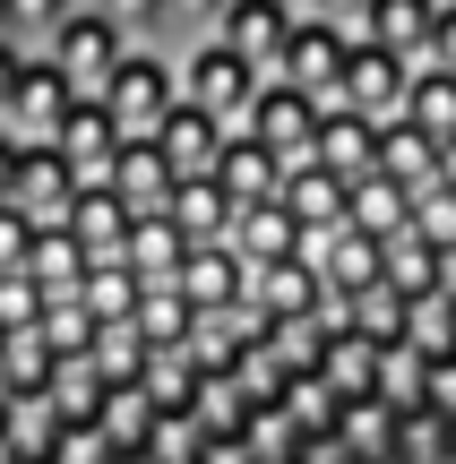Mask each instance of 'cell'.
<instances>
[{
  "label": "cell",
  "mask_w": 456,
  "mask_h": 464,
  "mask_svg": "<svg viewBox=\"0 0 456 464\" xmlns=\"http://www.w3.org/2000/svg\"><path fill=\"white\" fill-rule=\"evenodd\" d=\"M69 198H78V164H69L61 147H26V155H17V189H9V207H17L34 232L69 224Z\"/></svg>",
  "instance_id": "obj_10"
},
{
  "label": "cell",
  "mask_w": 456,
  "mask_h": 464,
  "mask_svg": "<svg viewBox=\"0 0 456 464\" xmlns=\"http://www.w3.org/2000/svg\"><path fill=\"white\" fill-rule=\"evenodd\" d=\"M17 155H26V138L0 130V207H9V189H17Z\"/></svg>",
  "instance_id": "obj_31"
},
{
  "label": "cell",
  "mask_w": 456,
  "mask_h": 464,
  "mask_svg": "<svg viewBox=\"0 0 456 464\" xmlns=\"http://www.w3.org/2000/svg\"><path fill=\"white\" fill-rule=\"evenodd\" d=\"M233 189H224V181H172V207H164V216L172 224H181V241L189 249H199V241H224V232H233Z\"/></svg>",
  "instance_id": "obj_20"
},
{
  "label": "cell",
  "mask_w": 456,
  "mask_h": 464,
  "mask_svg": "<svg viewBox=\"0 0 456 464\" xmlns=\"http://www.w3.org/2000/svg\"><path fill=\"white\" fill-rule=\"evenodd\" d=\"M344 52H354V34H344V26H327V17H293V34H285V61H276V78H293L302 95H319V103H336Z\"/></svg>",
  "instance_id": "obj_9"
},
{
  "label": "cell",
  "mask_w": 456,
  "mask_h": 464,
  "mask_svg": "<svg viewBox=\"0 0 456 464\" xmlns=\"http://www.w3.org/2000/svg\"><path fill=\"white\" fill-rule=\"evenodd\" d=\"M52 147L78 164V181H103V172H112V155H121V121L103 112V95H78V103H69V121L52 130Z\"/></svg>",
  "instance_id": "obj_13"
},
{
  "label": "cell",
  "mask_w": 456,
  "mask_h": 464,
  "mask_svg": "<svg viewBox=\"0 0 456 464\" xmlns=\"http://www.w3.org/2000/svg\"><path fill=\"white\" fill-rule=\"evenodd\" d=\"M362 34H371V44H388L396 61L422 69L431 44H440V0H371V9H362Z\"/></svg>",
  "instance_id": "obj_14"
},
{
  "label": "cell",
  "mask_w": 456,
  "mask_h": 464,
  "mask_svg": "<svg viewBox=\"0 0 456 464\" xmlns=\"http://www.w3.org/2000/svg\"><path fill=\"white\" fill-rule=\"evenodd\" d=\"M34 52H44V61L61 69L69 86H78V95H103V78H112V61L130 52V34H121L112 17L95 9V0H78V9H69V17H61V26H52Z\"/></svg>",
  "instance_id": "obj_3"
},
{
  "label": "cell",
  "mask_w": 456,
  "mask_h": 464,
  "mask_svg": "<svg viewBox=\"0 0 456 464\" xmlns=\"http://www.w3.org/2000/svg\"><path fill=\"white\" fill-rule=\"evenodd\" d=\"M413 232H422L431 249H456V189L448 181H431L422 198H413Z\"/></svg>",
  "instance_id": "obj_25"
},
{
  "label": "cell",
  "mask_w": 456,
  "mask_h": 464,
  "mask_svg": "<svg viewBox=\"0 0 456 464\" xmlns=\"http://www.w3.org/2000/svg\"><path fill=\"white\" fill-rule=\"evenodd\" d=\"M172 69H181V95L199 103V112H216L224 130H241V121H250V95H258V69L241 61L233 44H216V34H189V44L172 52Z\"/></svg>",
  "instance_id": "obj_2"
},
{
  "label": "cell",
  "mask_w": 456,
  "mask_h": 464,
  "mask_svg": "<svg viewBox=\"0 0 456 464\" xmlns=\"http://www.w3.org/2000/svg\"><path fill=\"white\" fill-rule=\"evenodd\" d=\"M69 9H78V0H9V44H26V52H34Z\"/></svg>",
  "instance_id": "obj_26"
},
{
  "label": "cell",
  "mask_w": 456,
  "mask_h": 464,
  "mask_svg": "<svg viewBox=\"0 0 456 464\" xmlns=\"http://www.w3.org/2000/svg\"><path fill=\"white\" fill-rule=\"evenodd\" d=\"M371 172H388L405 198H422V189L440 181V138H431L422 121H379V164Z\"/></svg>",
  "instance_id": "obj_15"
},
{
  "label": "cell",
  "mask_w": 456,
  "mask_h": 464,
  "mask_svg": "<svg viewBox=\"0 0 456 464\" xmlns=\"http://www.w3.org/2000/svg\"><path fill=\"white\" fill-rule=\"evenodd\" d=\"M302 164H327L336 181H362V172L379 164V121H362L354 103H327V112H319V138H310Z\"/></svg>",
  "instance_id": "obj_12"
},
{
  "label": "cell",
  "mask_w": 456,
  "mask_h": 464,
  "mask_svg": "<svg viewBox=\"0 0 456 464\" xmlns=\"http://www.w3.org/2000/svg\"><path fill=\"white\" fill-rule=\"evenodd\" d=\"M69 103H78V86H69L44 52H26V69H17V86H9V103H0V130L26 138V147H52V130L69 121Z\"/></svg>",
  "instance_id": "obj_5"
},
{
  "label": "cell",
  "mask_w": 456,
  "mask_h": 464,
  "mask_svg": "<svg viewBox=\"0 0 456 464\" xmlns=\"http://www.w3.org/2000/svg\"><path fill=\"white\" fill-rule=\"evenodd\" d=\"M0 44H9V0H0Z\"/></svg>",
  "instance_id": "obj_34"
},
{
  "label": "cell",
  "mask_w": 456,
  "mask_h": 464,
  "mask_svg": "<svg viewBox=\"0 0 456 464\" xmlns=\"http://www.w3.org/2000/svg\"><path fill=\"white\" fill-rule=\"evenodd\" d=\"M293 0H224V17L207 34H216V44H233L241 61L258 69V78H276V61H285V34H293Z\"/></svg>",
  "instance_id": "obj_7"
},
{
  "label": "cell",
  "mask_w": 456,
  "mask_h": 464,
  "mask_svg": "<svg viewBox=\"0 0 456 464\" xmlns=\"http://www.w3.org/2000/svg\"><path fill=\"white\" fill-rule=\"evenodd\" d=\"M26 276L44 284V301H52V293H78V284H86V241H78L69 224L34 232V241H26Z\"/></svg>",
  "instance_id": "obj_22"
},
{
  "label": "cell",
  "mask_w": 456,
  "mask_h": 464,
  "mask_svg": "<svg viewBox=\"0 0 456 464\" xmlns=\"http://www.w3.org/2000/svg\"><path fill=\"white\" fill-rule=\"evenodd\" d=\"M224 138H233V130H224L216 112H199L189 95L172 103L164 121H155V147H164L172 181H216V172H224Z\"/></svg>",
  "instance_id": "obj_8"
},
{
  "label": "cell",
  "mask_w": 456,
  "mask_h": 464,
  "mask_svg": "<svg viewBox=\"0 0 456 464\" xmlns=\"http://www.w3.org/2000/svg\"><path fill=\"white\" fill-rule=\"evenodd\" d=\"M189 293V310H233V301H250V266H241V249L233 241H199V249H181V276H172Z\"/></svg>",
  "instance_id": "obj_11"
},
{
  "label": "cell",
  "mask_w": 456,
  "mask_h": 464,
  "mask_svg": "<svg viewBox=\"0 0 456 464\" xmlns=\"http://www.w3.org/2000/svg\"><path fill=\"white\" fill-rule=\"evenodd\" d=\"M181 103V69H172L164 44H130L103 78V112L121 121V138H155V121Z\"/></svg>",
  "instance_id": "obj_1"
},
{
  "label": "cell",
  "mask_w": 456,
  "mask_h": 464,
  "mask_svg": "<svg viewBox=\"0 0 456 464\" xmlns=\"http://www.w3.org/2000/svg\"><path fill=\"white\" fill-rule=\"evenodd\" d=\"M440 181L456 189V138H440Z\"/></svg>",
  "instance_id": "obj_33"
},
{
  "label": "cell",
  "mask_w": 456,
  "mask_h": 464,
  "mask_svg": "<svg viewBox=\"0 0 456 464\" xmlns=\"http://www.w3.org/2000/svg\"><path fill=\"white\" fill-rule=\"evenodd\" d=\"M344 224L371 232V241H396V232H413V198L388 181V172H362V181L344 189Z\"/></svg>",
  "instance_id": "obj_19"
},
{
  "label": "cell",
  "mask_w": 456,
  "mask_h": 464,
  "mask_svg": "<svg viewBox=\"0 0 456 464\" xmlns=\"http://www.w3.org/2000/svg\"><path fill=\"white\" fill-rule=\"evenodd\" d=\"M17 69H26V44H0V103H9V86H17Z\"/></svg>",
  "instance_id": "obj_32"
},
{
  "label": "cell",
  "mask_w": 456,
  "mask_h": 464,
  "mask_svg": "<svg viewBox=\"0 0 456 464\" xmlns=\"http://www.w3.org/2000/svg\"><path fill=\"white\" fill-rule=\"evenodd\" d=\"M431 61L456 69V0H440V44H431Z\"/></svg>",
  "instance_id": "obj_30"
},
{
  "label": "cell",
  "mask_w": 456,
  "mask_h": 464,
  "mask_svg": "<svg viewBox=\"0 0 456 464\" xmlns=\"http://www.w3.org/2000/svg\"><path fill=\"white\" fill-rule=\"evenodd\" d=\"M181 249H189V241H181V224H172L164 207H155V216H130V241H121V258H130L147 284H155V276H181Z\"/></svg>",
  "instance_id": "obj_23"
},
{
  "label": "cell",
  "mask_w": 456,
  "mask_h": 464,
  "mask_svg": "<svg viewBox=\"0 0 456 464\" xmlns=\"http://www.w3.org/2000/svg\"><path fill=\"white\" fill-rule=\"evenodd\" d=\"M319 112H327V103H319V95H302L293 78H258L250 121H241V130H250V138H267V147L285 155V172H293V164L310 155V138H319Z\"/></svg>",
  "instance_id": "obj_6"
},
{
  "label": "cell",
  "mask_w": 456,
  "mask_h": 464,
  "mask_svg": "<svg viewBox=\"0 0 456 464\" xmlns=\"http://www.w3.org/2000/svg\"><path fill=\"white\" fill-rule=\"evenodd\" d=\"M344 189L354 181H336L327 164H293L285 172V216L302 232H327V224H344Z\"/></svg>",
  "instance_id": "obj_21"
},
{
  "label": "cell",
  "mask_w": 456,
  "mask_h": 464,
  "mask_svg": "<svg viewBox=\"0 0 456 464\" xmlns=\"http://www.w3.org/2000/svg\"><path fill=\"white\" fill-rule=\"evenodd\" d=\"M302 17H327V26H344V34H362V9L371 0H293Z\"/></svg>",
  "instance_id": "obj_29"
},
{
  "label": "cell",
  "mask_w": 456,
  "mask_h": 464,
  "mask_svg": "<svg viewBox=\"0 0 456 464\" xmlns=\"http://www.w3.org/2000/svg\"><path fill=\"white\" fill-rule=\"evenodd\" d=\"M224 241L241 249V266H276V258H293V249H302V224L285 216V198H258V207H233V232H224Z\"/></svg>",
  "instance_id": "obj_16"
},
{
  "label": "cell",
  "mask_w": 456,
  "mask_h": 464,
  "mask_svg": "<svg viewBox=\"0 0 456 464\" xmlns=\"http://www.w3.org/2000/svg\"><path fill=\"white\" fill-rule=\"evenodd\" d=\"M405 121H422L431 138H456V69H440V61L413 69V103H405Z\"/></svg>",
  "instance_id": "obj_24"
},
{
  "label": "cell",
  "mask_w": 456,
  "mask_h": 464,
  "mask_svg": "<svg viewBox=\"0 0 456 464\" xmlns=\"http://www.w3.org/2000/svg\"><path fill=\"white\" fill-rule=\"evenodd\" d=\"M336 103H354L362 121H405V103H413V61H396L388 44L354 34V52H344V78H336Z\"/></svg>",
  "instance_id": "obj_4"
},
{
  "label": "cell",
  "mask_w": 456,
  "mask_h": 464,
  "mask_svg": "<svg viewBox=\"0 0 456 464\" xmlns=\"http://www.w3.org/2000/svg\"><path fill=\"white\" fill-rule=\"evenodd\" d=\"M103 17H112L130 44H164V0H95Z\"/></svg>",
  "instance_id": "obj_27"
},
{
  "label": "cell",
  "mask_w": 456,
  "mask_h": 464,
  "mask_svg": "<svg viewBox=\"0 0 456 464\" xmlns=\"http://www.w3.org/2000/svg\"><path fill=\"white\" fill-rule=\"evenodd\" d=\"M103 181L130 198V216L172 207V164H164V147H155V138H121V155H112V172H103Z\"/></svg>",
  "instance_id": "obj_17"
},
{
  "label": "cell",
  "mask_w": 456,
  "mask_h": 464,
  "mask_svg": "<svg viewBox=\"0 0 456 464\" xmlns=\"http://www.w3.org/2000/svg\"><path fill=\"white\" fill-rule=\"evenodd\" d=\"M224 17V0H164V52H181L189 34H207Z\"/></svg>",
  "instance_id": "obj_28"
},
{
  "label": "cell",
  "mask_w": 456,
  "mask_h": 464,
  "mask_svg": "<svg viewBox=\"0 0 456 464\" xmlns=\"http://www.w3.org/2000/svg\"><path fill=\"white\" fill-rule=\"evenodd\" d=\"M216 181L233 189L241 207H258V198H285V155H276L267 138L233 130V138H224V172H216Z\"/></svg>",
  "instance_id": "obj_18"
}]
</instances>
